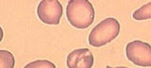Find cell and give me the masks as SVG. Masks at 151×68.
<instances>
[{
    "label": "cell",
    "instance_id": "obj_1",
    "mask_svg": "<svg viewBox=\"0 0 151 68\" xmlns=\"http://www.w3.org/2000/svg\"><path fill=\"white\" fill-rule=\"evenodd\" d=\"M66 16L72 27L85 30L93 23L94 9L88 0H70L66 8Z\"/></svg>",
    "mask_w": 151,
    "mask_h": 68
},
{
    "label": "cell",
    "instance_id": "obj_2",
    "mask_svg": "<svg viewBox=\"0 0 151 68\" xmlns=\"http://www.w3.org/2000/svg\"><path fill=\"white\" fill-rule=\"evenodd\" d=\"M120 23L117 19L109 17L94 27L89 35V43L94 47H101L112 42L120 33Z\"/></svg>",
    "mask_w": 151,
    "mask_h": 68
},
{
    "label": "cell",
    "instance_id": "obj_3",
    "mask_svg": "<svg viewBox=\"0 0 151 68\" xmlns=\"http://www.w3.org/2000/svg\"><path fill=\"white\" fill-rule=\"evenodd\" d=\"M127 58L132 64L138 66H151V46L149 43L135 40L126 46Z\"/></svg>",
    "mask_w": 151,
    "mask_h": 68
},
{
    "label": "cell",
    "instance_id": "obj_4",
    "mask_svg": "<svg viewBox=\"0 0 151 68\" xmlns=\"http://www.w3.org/2000/svg\"><path fill=\"white\" fill-rule=\"evenodd\" d=\"M63 12V6L58 0H42L37 8L38 17L46 25H59Z\"/></svg>",
    "mask_w": 151,
    "mask_h": 68
},
{
    "label": "cell",
    "instance_id": "obj_5",
    "mask_svg": "<svg viewBox=\"0 0 151 68\" xmlns=\"http://www.w3.org/2000/svg\"><path fill=\"white\" fill-rule=\"evenodd\" d=\"M66 64L69 68H91L93 65V55L88 48H79L68 54Z\"/></svg>",
    "mask_w": 151,
    "mask_h": 68
},
{
    "label": "cell",
    "instance_id": "obj_6",
    "mask_svg": "<svg viewBox=\"0 0 151 68\" xmlns=\"http://www.w3.org/2000/svg\"><path fill=\"white\" fill-rule=\"evenodd\" d=\"M15 59L12 53L8 50H0V68H13Z\"/></svg>",
    "mask_w": 151,
    "mask_h": 68
},
{
    "label": "cell",
    "instance_id": "obj_7",
    "mask_svg": "<svg viewBox=\"0 0 151 68\" xmlns=\"http://www.w3.org/2000/svg\"><path fill=\"white\" fill-rule=\"evenodd\" d=\"M132 17L135 20H147L151 18V2L142 6L140 9L135 11L132 14Z\"/></svg>",
    "mask_w": 151,
    "mask_h": 68
},
{
    "label": "cell",
    "instance_id": "obj_8",
    "mask_svg": "<svg viewBox=\"0 0 151 68\" xmlns=\"http://www.w3.org/2000/svg\"><path fill=\"white\" fill-rule=\"evenodd\" d=\"M56 65L49 61L45 60H39L32 61L25 66V68H55Z\"/></svg>",
    "mask_w": 151,
    "mask_h": 68
},
{
    "label": "cell",
    "instance_id": "obj_9",
    "mask_svg": "<svg viewBox=\"0 0 151 68\" xmlns=\"http://www.w3.org/2000/svg\"><path fill=\"white\" fill-rule=\"evenodd\" d=\"M3 36H4L3 30H2V27H0V43H1V41H2V39H3Z\"/></svg>",
    "mask_w": 151,
    "mask_h": 68
}]
</instances>
